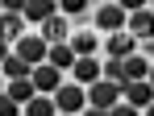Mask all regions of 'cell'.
<instances>
[{"label":"cell","mask_w":154,"mask_h":116,"mask_svg":"<svg viewBox=\"0 0 154 116\" xmlns=\"http://www.w3.org/2000/svg\"><path fill=\"white\" fill-rule=\"evenodd\" d=\"M121 91H125V87H117V83L100 79L96 87H88V104H92V108H104V112H112V108L121 104Z\"/></svg>","instance_id":"cell-3"},{"label":"cell","mask_w":154,"mask_h":116,"mask_svg":"<svg viewBox=\"0 0 154 116\" xmlns=\"http://www.w3.org/2000/svg\"><path fill=\"white\" fill-rule=\"evenodd\" d=\"M54 108H58L54 95H33V100L25 104V116H54Z\"/></svg>","instance_id":"cell-17"},{"label":"cell","mask_w":154,"mask_h":116,"mask_svg":"<svg viewBox=\"0 0 154 116\" xmlns=\"http://www.w3.org/2000/svg\"><path fill=\"white\" fill-rule=\"evenodd\" d=\"M71 75H75V83H79V87H96V83H100V75H104V67L96 62V58H75Z\"/></svg>","instance_id":"cell-4"},{"label":"cell","mask_w":154,"mask_h":116,"mask_svg":"<svg viewBox=\"0 0 154 116\" xmlns=\"http://www.w3.org/2000/svg\"><path fill=\"white\" fill-rule=\"evenodd\" d=\"M150 87H154V67H150Z\"/></svg>","instance_id":"cell-26"},{"label":"cell","mask_w":154,"mask_h":116,"mask_svg":"<svg viewBox=\"0 0 154 116\" xmlns=\"http://www.w3.org/2000/svg\"><path fill=\"white\" fill-rule=\"evenodd\" d=\"M29 79H33V87H38V95H54L58 87H63V83H58L63 75H58V70H54L50 62H42V67H33V75H29Z\"/></svg>","instance_id":"cell-5"},{"label":"cell","mask_w":154,"mask_h":116,"mask_svg":"<svg viewBox=\"0 0 154 116\" xmlns=\"http://www.w3.org/2000/svg\"><path fill=\"white\" fill-rule=\"evenodd\" d=\"M4 95H8L13 104H21V108H25L29 100L38 95V87H33V79H17V83H8V87H4Z\"/></svg>","instance_id":"cell-10"},{"label":"cell","mask_w":154,"mask_h":116,"mask_svg":"<svg viewBox=\"0 0 154 116\" xmlns=\"http://www.w3.org/2000/svg\"><path fill=\"white\" fill-rule=\"evenodd\" d=\"M108 116H137V108H129V104H117V108H112Z\"/></svg>","instance_id":"cell-22"},{"label":"cell","mask_w":154,"mask_h":116,"mask_svg":"<svg viewBox=\"0 0 154 116\" xmlns=\"http://www.w3.org/2000/svg\"><path fill=\"white\" fill-rule=\"evenodd\" d=\"M125 104L129 108H150L154 104V87L150 83H129L125 87Z\"/></svg>","instance_id":"cell-9"},{"label":"cell","mask_w":154,"mask_h":116,"mask_svg":"<svg viewBox=\"0 0 154 116\" xmlns=\"http://www.w3.org/2000/svg\"><path fill=\"white\" fill-rule=\"evenodd\" d=\"M17 58H21L25 67H42V62L50 58V42H46V37H33V33H25V37L17 42Z\"/></svg>","instance_id":"cell-1"},{"label":"cell","mask_w":154,"mask_h":116,"mask_svg":"<svg viewBox=\"0 0 154 116\" xmlns=\"http://www.w3.org/2000/svg\"><path fill=\"white\" fill-rule=\"evenodd\" d=\"M146 116H154V104H150V108H146Z\"/></svg>","instance_id":"cell-25"},{"label":"cell","mask_w":154,"mask_h":116,"mask_svg":"<svg viewBox=\"0 0 154 116\" xmlns=\"http://www.w3.org/2000/svg\"><path fill=\"white\" fill-rule=\"evenodd\" d=\"M83 116H108L104 108H83Z\"/></svg>","instance_id":"cell-23"},{"label":"cell","mask_w":154,"mask_h":116,"mask_svg":"<svg viewBox=\"0 0 154 116\" xmlns=\"http://www.w3.org/2000/svg\"><path fill=\"white\" fill-rule=\"evenodd\" d=\"M0 95H4V87H0Z\"/></svg>","instance_id":"cell-27"},{"label":"cell","mask_w":154,"mask_h":116,"mask_svg":"<svg viewBox=\"0 0 154 116\" xmlns=\"http://www.w3.org/2000/svg\"><path fill=\"white\" fill-rule=\"evenodd\" d=\"M0 116H21V104H13L8 95H0Z\"/></svg>","instance_id":"cell-20"},{"label":"cell","mask_w":154,"mask_h":116,"mask_svg":"<svg viewBox=\"0 0 154 116\" xmlns=\"http://www.w3.org/2000/svg\"><path fill=\"white\" fill-rule=\"evenodd\" d=\"M150 79V58H125V83H146Z\"/></svg>","instance_id":"cell-11"},{"label":"cell","mask_w":154,"mask_h":116,"mask_svg":"<svg viewBox=\"0 0 154 116\" xmlns=\"http://www.w3.org/2000/svg\"><path fill=\"white\" fill-rule=\"evenodd\" d=\"M54 104H58V112H63V116H75V112H83L88 91H83L79 83H63V87L54 91Z\"/></svg>","instance_id":"cell-2"},{"label":"cell","mask_w":154,"mask_h":116,"mask_svg":"<svg viewBox=\"0 0 154 116\" xmlns=\"http://www.w3.org/2000/svg\"><path fill=\"white\" fill-rule=\"evenodd\" d=\"M0 70H4V75H8L13 83H17V79H29V75H33V67H25V62H21L17 54H8V58L0 62Z\"/></svg>","instance_id":"cell-15"},{"label":"cell","mask_w":154,"mask_h":116,"mask_svg":"<svg viewBox=\"0 0 154 116\" xmlns=\"http://www.w3.org/2000/svg\"><path fill=\"white\" fill-rule=\"evenodd\" d=\"M58 8H63V13H71V17H75V13H83V8H88V4H83V0H67V4H58Z\"/></svg>","instance_id":"cell-21"},{"label":"cell","mask_w":154,"mask_h":116,"mask_svg":"<svg viewBox=\"0 0 154 116\" xmlns=\"http://www.w3.org/2000/svg\"><path fill=\"white\" fill-rule=\"evenodd\" d=\"M4 58H8V46H4V42H0V62H4Z\"/></svg>","instance_id":"cell-24"},{"label":"cell","mask_w":154,"mask_h":116,"mask_svg":"<svg viewBox=\"0 0 154 116\" xmlns=\"http://www.w3.org/2000/svg\"><path fill=\"white\" fill-rule=\"evenodd\" d=\"M129 33L142 37V42H150V37H154V13H150V8H142V13L129 17Z\"/></svg>","instance_id":"cell-7"},{"label":"cell","mask_w":154,"mask_h":116,"mask_svg":"<svg viewBox=\"0 0 154 116\" xmlns=\"http://www.w3.org/2000/svg\"><path fill=\"white\" fill-rule=\"evenodd\" d=\"M104 79H108V83H117V87H129V83H125V62H121V58H108Z\"/></svg>","instance_id":"cell-19"},{"label":"cell","mask_w":154,"mask_h":116,"mask_svg":"<svg viewBox=\"0 0 154 116\" xmlns=\"http://www.w3.org/2000/svg\"><path fill=\"white\" fill-rule=\"evenodd\" d=\"M67 33H71V29H67V21H63V17H50V21L42 25V37H46L50 46H63V42H67Z\"/></svg>","instance_id":"cell-14"},{"label":"cell","mask_w":154,"mask_h":116,"mask_svg":"<svg viewBox=\"0 0 154 116\" xmlns=\"http://www.w3.org/2000/svg\"><path fill=\"white\" fill-rule=\"evenodd\" d=\"M21 17H25V21H42V25H46V21L54 17V4H50V0H25V13H21Z\"/></svg>","instance_id":"cell-13"},{"label":"cell","mask_w":154,"mask_h":116,"mask_svg":"<svg viewBox=\"0 0 154 116\" xmlns=\"http://www.w3.org/2000/svg\"><path fill=\"white\" fill-rule=\"evenodd\" d=\"M58 116H63V112H58Z\"/></svg>","instance_id":"cell-28"},{"label":"cell","mask_w":154,"mask_h":116,"mask_svg":"<svg viewBox=\"0 0 154 116\" xmlns=\"http://www.w3.org/2000/svg\"><path fill=\"white\" fill-rule=\"evenodd\" d=\"M104 50H108L112 58H121V62H125V58H133V37H129L125 29H121V33H108V42H104Z\"/></svg>","instance_id":"cell-8"},{"label":"cell","mask_w":154,"mask_h":116,"mask_svg":"<svg viewBox=\"0 0 154 116\" xmlns=\"http://www.w3.org/2000/svg\"><path fill=\"white\" fill-rule=\"evenodd\" d=\"M96 25H100V29H108V33H121V25H125V8H121V4H100Z\"/></svg>","instance_id":"cell-6"},{"label":"cell","mask_w":154,"mask_h":116,"mask_svg":"<svg viewBox=\"0 0 154 116\" xmlns=\"http://www.w3.org/2000/svg\"><path fill=\"white\" fill-rule=\"evenodd\" d=\"M54 70H71L75 67V50H71V42H63V46H50V58H46Z\"/></svg>","instance_id":"cell-12"},{"label":"cell","mask_w":154,"mask_h":116,"mask_svg":"<svg viewBox=\"0 0 154 116\" xmlns=\"http://www.w3.org/2000/svg\"><path fill=\"white\" fill-rule=\"evenodd\" d=\"M96 46H100V42H96L92 33H71V50H75V58H92Z\"/></svg>","instance_id":"cell-16"},{"label":"cell","mask_w":154,"mask_h":116,"mask_svg":"<svg viewBox=\"0 0 154 116\" xmlns=\"http://www.w3.org/2000/svg\"><path fill=\"white\" fill-rule=\"evenodd\" d=\"M13 37L21 42V17L17 13H4L0 17V42H13Z\"/></svg>","instance_id":"cell-18"}]
</instances>
